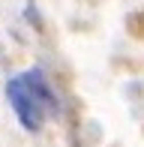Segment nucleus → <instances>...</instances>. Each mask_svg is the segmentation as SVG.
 <instances>
[{
    "label": "nucleus",
    "mask_w": 144,
    "mask_h": 147,
    "mask_svg": "<svg viewBox=\"0 0 144 147\" xmlns=\"http://www.w3.org/2000/svg\"><path fill=\"white\" fill-rule=\"evenodd\" d=\"M6 96H9V105L15 111L18 123L27 132H39L42 123L48 120V114L57 108V99L51 93L48 81L39 69H27L21 75L9 78L6 84Z\"/></svg>",
    "instance_id": "f257e3e1"
}]
</instances>
